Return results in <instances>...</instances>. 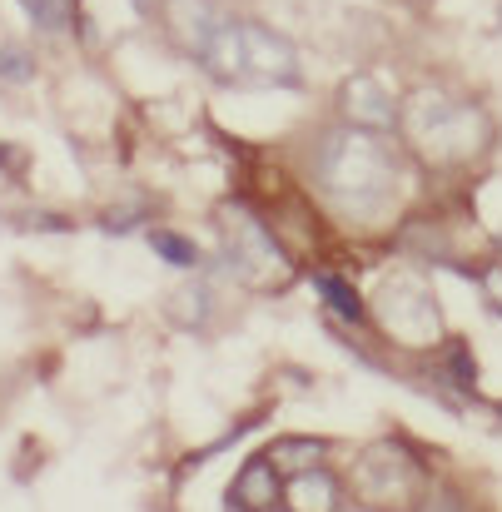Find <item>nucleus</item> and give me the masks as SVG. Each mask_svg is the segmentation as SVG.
<instances>
[{
	"label": "nucleus",
	"instance_id": "nucleus-1",
	"mask_svg": "<svg viewBox=\"0 0 502 512\" xmlns=\"http://www.w3.org/2000/svg\"><path fill=\"white\" fill-rule=\"evenodd\" d=\"M314 179L343 214H378L398 189V150L383 130L338 125L314 150Z\"/></svg>",
	"mask_w": 502,
	"mask_h": 512
},
{
	"label": "nucleus",
	"instance_id": "nucleus-20",
	"mask_svg": "<svg viewBox=\"0 0 502 512\" xmlns=\"http://www.w3.org/2000/svg\"><path fill=\"white\" fill-rule=\"evenodd\" d=\"M353 512H373V508H353Z\"/></svg>",
	"mask_w": 502,
	"mask_h": 512
},
{
	"label": "nucleus",
	"instance_id": "nucleus-13",
	"mask_svg": "<svg viewBox=\"0 0 502 512\" xmlns=\"http://www.w3.org/2000/svg\"><path fill=\"white\" fill-rule=\"evenodd\" d=\"M269 458H274V468H314V458H324V443L319 438H289Z\"/></svg>",
	"mask_w": 502,
	"mask_h": 512
},
{
	"label": "nucleus",
	"instance_id": "nucleus-10",
	"mask_svg": "<svg viewBox=\"0 0 502 512\" xmlns=\"http://www.w3.org/2000/svg\"><path fill=\"white\" fill-rule=\"evenodd\" d=\"M338 508V483L324 468H304L289 483V512H334Z\"/></svg>",
	"mask_w": 502,
	"mask_h": 512
},
{
	"label": "nucleus",
	"instance_id": "nucleus-12",
	"mask_svg": "<svg viewBox=\"0 0 502 512\" xmlns=\"http://www.w3.org/2000/svg\"><path fill=\"white\" fill-rule=\"evenodd\" d=\"M150 244H155V254H160L165 264H174V269H194V264H199V249H194L184 234H174V229H155Z\"/></svg>",
	"mask_w": 502,
	"mask_h": 512
},
{
	"label": "nucleus",
	"instance_id": "nucleus-7",
	"mask_svg": "<svg viewBox=\"0 0 502 512\" xmlns=\"http://www.w3.org/2000/svg\"><path fill=\"white\" fill-rule=\"evenodd\" d=\"M165 25H169V35L179 40L184 55L204 60L209 45L219 40V30L229 25V15L214 0H165Z\"/></svg>",
	"mask_w": 502,
	"mask_h": 512
},
{
	"label": "nucleus",
	"instance_id": "nucleus-15",
	"mask_svg": "<svg viewBox=\"0 0 502 512\" xmlns=\"http://www.w3.org/2000/svg\"><path fill=\"white\" fill-rule=\"evenodd\" d=\"M0 80H10V85L35 80V60H30V50H20V45H0Z\"/></svg>",
	"mask_w": 502,
	"mask_h": 512
},
{
	"label": "nucleus",
	"instance_id": "nucleus-8",
	"mask_svg": "<svg viewBox=\"0 0 502 512\" xmlns=\"http://www.w3.org/2000/svg\"><path fill=\"white\" fill-rule=\"evenodd\" d=\"M338 115L343 125H363V130H398V100L373 80V75H348L338 90Z\"/></svg>",
	"mask_w": 502,
	"mask_h": 512
},
{
	"label": "nucleus",
	"instance_id": "nucleus-11",
	"mask_svg": "<svg viewBox=\"0 0 502 512\" xmlns=\"http://www.w3.org/2000/svg\"><path fill=\"white\" fill-rule=\"evenodd\" d=\"M314 289H319V299L334 309L338 319H363V299H358V289L343 284L338 274H314Z\"/></svg>",
	"mask_w": 502,
	"mask_h": 512
},
{
	"label": "nucleus",
	"instance_id": "nucleus-5",
	"mask_svg": "<svg viewBox=\"0 0 502 512\" xmlns=\"http://www.w3.org/2000/svg\"><path fill=\"white\" fill-rule=\"evenodd\" d=\"M353 488H358V503L373 512H413L428 493V478L418 468V458L398 443H378L358 458L353 468Z\"/></svg>",
	"mask_w": 502,
	"mask_h": 512
},
{
	"label": "nucleus",
	"instance_id": "nucleus-14",
	"mask_svg": "<svg viewBox=\"0 0 502 512\" xmlns=\"http://www.w3.org/2000/svg\"><path fill=\"white\" fill-rule=\"evenodd\" d=\"M25 10L40 30H65L75 20V0H25Z\"/></svg>",
	"mask_w": 502,
	"mask_h": 512
},
{
	"label": "nucleus",
	"instance_id": "nucleus-3",
	"mask_svg": "<svg viewBox=\"0 0 502 512\" xmlns=\"http://www.w3.org/2000/svg\"><path fill=\"white\" fill-rule=\"evenodd\" d=\"M224 85H299V50L259 20H229L199 60Z\"/></svg>",
	"mask_w": 502,
	"mask_h": 512
},
{
	"label": "nucleus",
	"instance_id": "nucleus-4",
	"mask_svg": "<svg viewBox=\"0 0 502 512\" xmlns=\"http://www.w3.org/2000/svg\"><path fill=\"white\" fill-rule=\"evenodd\" d=\"M219 234H224V259L239 284L249 289H284L294 279V264L274 229L249 209V204H224L219 209Z\"/></svg>",
	"mask_w": 502,
	"mask_h": 512
},
{
	"label": "nucleus",
	"instance_id": "nucleus-16",
	"mask_svg": "<svg viewBox=\"0 0 502 512\" xmlns=\"http://www.w3.org/2000/svg\"><path fill=\"white\" fill-rule=\"evenodd\" d=\"M478 284H483L488 309H493V314H502V259H493V264H483V269H478Z\"/></svg>",
	"mask_w": 502,
	"mask_h": 512
},
{
	"label": "nucleus",
	"instance_id": "nucleus-9",
	"mask_svg": "<svg viewBox=\"0 0 502 512\" xmlns=\"http://www.w3.org/2000/svg\"><path fill=\"white\" fill-rule=\"evenodd\" d=\"M234 503L244 512H269L279 503V468H274V458L244 463V473L234 478Z\"/></svg>",
	"mask_w": 502,
	"mask_h": 512
},
{
	"label": "nucleus",
	"instance_id": "nucleus-17",
	"mask_svg": "<svg viewBox=\"0 0 502 512\" xmlns=\"http://www.w3.org/2000/svg\"><path fill=\"white\" fill-rule=\"evenodd\" d=\"M448 363H453V383H458L463 393H473V358H468V348H463V343H453V348H448Z\"/></svg>",
	"mask_w": 502,
	"mask_h": 512
},
{
	"label": "nucleus",
	"instance_id": "nucleus-18",
	"mask_svg": "<svg viewBox=\"0 0 502 512\" xmlns=\"http://www.w3.org/2000/svg\"><path fill=\"white\" fill-rule=\"evenodd\" d=\"M428 512H468V508H463V498H458V493H438Z\"/></svg>",
	"mask_w": 502,
	"mask_h": 512
},
{
	"label": "nucleus",
	"instance_id": "nucleus-19",
	"mask_svg": "<svg viewBox=\"0 0 502 512\" xmlns=\"http://www.w3.org/2000/svg\"><path fill=\"white\" fill-rule=\"evenodd\" d=\"M135 10H155V0H135Z\"/></svg>",
	"mask_w": 502,
	"mask_h": 512
},
{
	"label": "nucleus",
	"instance_id": "nucleus-6",
	"mask_svg": "<svg viewBox=\"0 0 502 512\" xmlns=\"http://www.w3.org/2000/svg\"><path fill=\"white\" fill-rule=\"evenodd\" d=\"M378 324L403 343H438L443 339V309L428 294L423 279H388L378 294Z\"/></svg>",
	"mask_w": 502,
	"mask_h": 512
},
{
	"label": "nucleus",
	"instance_id": "nucleus-2",
	"mask_svg": "<svg viewBox=\"0 0 502 512\" xmlns=\"http://www.w3.org/2000/svg\"><path fill=\"white\" fill-rule=\"evenodd\" d=\"M398 130L408 140V150L433 165V170H458L473 165L488 145H493V120L478 100H458L448 90H413L398 105Z\"/></svg>",
	"mask_w": 502,
	"mask_h": 512
}]
</instances>
